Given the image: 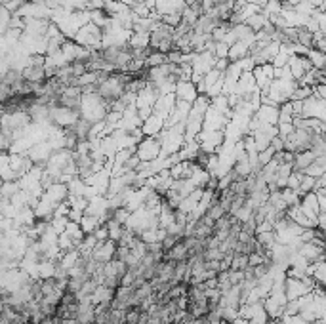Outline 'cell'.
Masks as SVG:
<instances>
[{
	"mask_svg": "<svg viewBox=\"0 0 326 324\" xmlns=\"http://www.w3.org/2000/svg\"><path fill=\"white\" fill-rule=\"evenodd\" d=\"M149 48L161 54H170L174 50V27H168L163 21L149 32Z\"/></svg>",
	"mask_w": 326,
	"mask_h": 324,
	"instance_id": "1",
	"label": "cell"
},
{
	"mask_svg": "<svg viewBox=\"0 0 326 324\" xmlns=\"http://www.w3.org/2000/svg\"><path fill=\"white\" fill-rule=\"evenodd\" d=\"M101 36H103V31L99 29L98 25L86 23V25H82V27L75 32L73 42L78 44V46H82V48H88L90 52H94V50H99V48H101Z\"/></svg>",
	"mask_w": 326,
	"mask_h": 324,
	"instance_id": "2",
	"label": "cell"
},
{
	"mask_svg": "<svg viewBox=\"0 0 326 324\" xmlns=\"http://www.w3.org/2000/svg\"><path fill=\"white\" fill-rule=\"evenodd\" d=\"M252 76L256 80V88L260 92V96H267L269 94V86L275 80L273 76V65L271 63H263V65H254L252 67Z\"/></svg>",
	"mask_w": 326,
	"mask_h": 324,
	"instance_id": "3",
	"label": "cell"
},
{
	"mask_svg": "<svg viewBox=\"0 0 326 324\" xmlns=\"http://www.w3.org/2000/svg\"><path fill=\"white\" fill-rule=\"evenodd\" d=\"M136 157L142 162H151L161 159V141L157 138H143L136 145Z\"/></svg>",
	"mask_w": 326,
	"mask_h": 324,
	"instance_id": "4",
	"label": "cell"
},
{
	"mask_svg": "<svg viewBox=\"0 0 326 324\" xmlns=\"http://www.w3.org/2000/svg\"><path fill=\"white\" fill-rule=\"evenodd\" d=\"M302 117L304 119H326V99H317L315 96L305 97L302 101Z\"/></svg>",
	"mask_w": 326,
	"mask_h": 324,
	"instance_id": "5",
	"label": "cell"
},
{
	"mask_svg": "<svg viewBox=\"0 0 326 324\" xmlns=\"http://www.w3.org/2000/svg\"><path fill=\"white\" fill-rule=\"evenodd\" d=\"M250 136L254 138L256 151L261 153L271 145V140L277 136V126H271V124H260V128L254 130Z\"/></svg>",
	"mask_w": 326,
	"mask_h": 324,
	"instance_id": "6",
	"label": "cell"
},
{
	"mask_svg": "<svg viewBox=\"0 0 326 324\" xmlns=\"http://www.w3.org/2000/svg\"><path fill=\"white\" fill-rule=\"evenodd\" d=\"M227 122H229V119L223 113H219L217 109H214L210 105V107L206 109V113H204L202 130H225Z\"/></svg>",
	"mask_w": 326,
	"mask_h": 324,
	"instance_id": "7",
	"label": "cell"
},
{
	"mask_svg": "<svg viewBox=\"0 0 326 324\" xmlns=\"http://www.w3.org/2000/svg\"><path fill=\"white\" fill-rule=\"evenodd\" d=\"M214 63H216L214 54H210V52H200V54H195V57H193L191 69H193V73H196V75L204 76L208 71L214 69Z\"/></svg>",
	"mask_w": 326,
	"mask_h": 324,
	"instance_id": "8",
	"label": "cell"
},
{
	"mask_svg": "<svg viewBox=\"0 0 326 324\" xmlns=\"http://www.w3.org/2000/svg\"><path fill=\"white\" fill-rule=\"evenodd\" d=\"M300 212L304 214L307 219H311L315 223L317 216L321 214V208H319V202H317L315 193H307L300 198Z\"/></svg>",
	"mask_w": 326,
	"mask_h": 324,
	"instance_id": "9",
	"label": "cell"
},
{
	"mask_svg": "<svg viewBox=\"0 0 326 324\" xmlns=\"http://www.w3.org/2000/svg\"><path fill=\"white\" fill-rule=\"evenodd\" d=\"M309 288L304 284V281H298V279H284V296L288 302L292 300H300L302 296H307Z\"/></svg>",
	"mask_w": 326,
	"mask_h": 324,
	"instance_id": "10",
	"label": "cell"
},
{
	"mask_svg": "<svg viewBox=\"0 0 326 324\" xmlns=\"http://www.w3.org/2000/svg\"><path fill=\"white\" fill-rule=\"evenodd\" d=\"M174 96H175V101L193 103V101L196 99V96H198V92H196L195 84H193L191 80H187V82H175Z\"/></svg>",
	"mask_w": 326,
	"mask_h": 324,
	"instance_id": "11",
	"label": "cell"
},
{
	"mask_svg": "<svg viewBox=\"0 0 326 324\" xmlns=\"http://www.w3.org/2000/svg\"><path fill=\"white\" fill-rule=\"evenodd\" d=\"M115 250H117V242H113V240L101 242V244L98 242L90 256L96 259L98 263H107V261H111V259L115 258Z\"/></svg>",
	"mask_w": 326,
	"mask_h": 324,
	"instance_id": "12",
	"label": "cell"
},
{
	"mask_svg": "<svg viewBox=\"0 0 326 324\" xmlns=\"http://www.w3.org/2000/svg\"><path fill=\"white\" fill-rule=\"evenodd\" d=\"M163 128H164V119L163 117H159V115H155V113H151V115L142 122V126H140L143 138H155Z\"/></svg>",
	"mask_w": 326,
	"mask_h": 324,
	"instance_id": "13",
	"label": "cell"
},
{
	"mask_svg": "<svg viewBox=\"0 0 326 324\" xmlns=\"http://www.w3.org/2000/svg\"><path fill=\"white\" fill-rule=\"evenodd\" d=\"M298 254L307 261V263H315V261H325V248L317 246L313 242H305L298 248Z\"/></svg>",
	"mask_w": 326,
	"mask_h": 324,
	"instance_id": "14",
	"label": "cell"
},
{
	"mask_svg": "<svg viewBox=\"0 0 326 324\" xmlns=\"http://www.w3.org/2000/svg\"><path fill=\"white\" fill-rule=\"evenodd\" d=\"M174 103H175L174 94H164V96H159V99L155 101L153 113H155V115H159V117H163V119H166V117L170 115L172 107H174Z\"/></svg>",
	"mask_w": 326,
	"mask_h": 324,
	"instance_id": "15",
	"label": "cell"
},
{
	"mask_svg": "<svg viewBox=\"0 0 326 324\" xmlns=\"http://www.w3.org/2000/svg\"><path fill=\"white\" fill-rule=\"evenodd\" d=\"M254 117L260 120L261 124H271V126H277V120H279V107L260 105L258 111L254 113Z\"/></svg>",
	"mask_w": 326,
	"mask_h": 324,
	"instance_id": "16",
	"label": "cell"
},
{
	"mask_svg": "<svg viewBox=\"0 0 326 324\" xmlns=\"http://www.w3.org/2000/svg\"><path fill=\"white\" fill-rule=\"evenodd\" d=\"M252 40H239V42L231 44L229 46V52H227V59L229 63H233V61H239L242 57H246L248 55V48H250Z\"/></svg>",
	"mask_w": 326,
	"mask_h": 324,
	"instance_id": "17",
	"label": "cell"
},
{
	"mask_svg": "<svg viewBox=\"0 0 326 324\" xmlns=\"http://www.w3.org/2000/svg\"><path fill=\"white\" fill-rule=\"evenodd\" d=\"M21 78H23V80H27V82H33V84L44 82V80H46L44 67H36V65H25V67L21 69Z\"/></svg>",
	"mask_w": 326,
	"mask_h": 324,
	"instance_id": "18",
	"label": "cell"
},
{
	"mask_svg": "<svg viewBox=\"0 0 326 324\" xmlns=\"http://www.w3.org/2000/svg\"><path fill=\"white\" fill-rule=\"evenodd\" d=\"M164 258L170 259V261H174V263L187 261V258H189V252H187V246H185L183 240H179L175 246H172L168 252H164Z\"/></svg>",
	"mask_w": 326,
	"mask_h": 324,
	"instance_id": "19",
	"label": "cell"
},
{
	"mask_svg": "<svg viewBox=\"0 0 326 324\" xmlns=\"http://www.w3.org/2000/svg\"><path fill=\"white\" fill-rule=\"evenodd\" d=\"M315 161V155L311 151H304V153H296L294 155V161H292V170L294 172H302L311 164V162Z\"/></svg>",
	"mask_w": 326,
	"mask_h": 324,
	"instance_id": "20",
	"label": "cell"
},
{
	"mask_svg": "<svg viewBox=\"0 0 326 324\" xmlns=\"http://www.w3.org/2000/svg\"><path fill=\"white\" fill-rule=\"evenodd\" d=\"M304 173L305 175H311V177L326 175V157H315V161L305 168Z\"/></svg>",
	"mask_w": 326,
	"mask_h": 324,
	"instance_id": "21",
	"label": "cell"
},
{
	"mask_svg": "<svg viewBox=\"0 0 326 324\" xmlns=\"http://www.w3.org/2000/svg\"><path fill=\"white\" fill-rule=\"evenodd\" d=\"M101 223H103V221H101L99 217L86 216V214H82L80 221H78V225H80V229L84 231V235H92V233H94V231H96V229H98Z\"/></svg>",
	"mask_w": 326,
	"mask_h": 324,
	"instance_id": "22",
	"label": "cell"
},
{
	"mask_svg": "<svg viewBox=\"0 0 326 324\" xmlns=\"http://www.w3.org/2000/svg\"><path fill=\"white\" fill-rule=\"evenodd\" d=\"M128 46L134 50H143L149 46V32H130Z\"/></svg>",
	"mask_w": 326,
	"mask_h": 324,
	"instance_id": "23",
	"label": "cell"
},
{
	"mask_svg": "<svg viewBox=\"0 0 326 324\" xmlns=\"http://www.w3.org/2000/svg\"><path fill=\"white\" fill-rule=\"evenodd\" d=\"M294 120V111H292V103L290 101H284L279 105V120L277 124H292Z\"/></svg>",
	"mask_w": 326,
	"mask_h": 324,
	"instance_id": "24",
	"label": "cell"
},
{
	"mask_svg": "<svg viewBox=\"0 0 326 324\" xmlns=\"http://www.w3.org/2000/svg\"><path fill=\"white\" fill-rule=\"evenodd\" d=\"M267 21H269V19H267V15H265L263 11H258V13L250 15V17L244 21V25H248L252 32H258V31H261V27H263Z\"/></svg>",
	"mask_w": 326,
	"mask_h": 324,
	"instance_id": "25",
	"label": "cell"
},
{
	"mask_svg": "<svg viewBox=\"0 0 326 324\" xmlns=\"http://www.w3.org/2000/svg\"><path fill=\"white\" fill-rule=\"evenodd\" d=\"M305 57L309 59V63H311L313 69H323V71H325V54H323V52H317L313 48H309L307 54H305Z\"/></svg>",
	"mask_w": 326,
	"mask_h": 324,
	"instance_id": "26",
	"label": "cell"
},
{
	"mask_svg": "<svg viewBox=\"0 0 326 324\" xmlns=\"http://www.w3.org/2000/svg\"><path fill=\"white\" fill-rule=\"evenodd\" d=\"M315 179L317 177H311V175H305L304 173V177H302V181H300V187H298V191H296L300 198L307 193H313V189H315Z\"/></svg>",
	"mask_w": 326,
	"mask_h": 324,
	"instance_id": "27",
	"label": "cell"
},
{
	"mask_svg": "<svg viewBox=\"0 0 326 324\" xmlns=\"http://www.w3.org/2000/svg\"><path fill=\"white\" fill-rule=\"evenodd\" d=\"M296 44H300V46H304V48H313V34L307 31L305 27H298Z\"/></svg>",
	"mask_w": 326,
	"mask_h": 324,
	"instance_id": "28",
	"label": "cell"
},
{
	"mask_svg": "<svg viewBox=\"0 0 326 324\" xmlns=\"http://www.w3.org/2000/svg\"><path fill=\"white\" fill-rule=\"evenodd\" d=\"M281 198H283V202L286 206L300 204V196H298V193H296V191H292V189H288V187L281 189Z\"/></svg>",
	"mask_w": 326,
	"mask_h": 324,
	"instance_id": "29",
	"label": "cell"
},
{
	"mask_svg": "<svg viewBox=\"0 0 326 324\" xmlns=\"http://www.w3.org/2000/svg\"><path fill=\"white\" fill-rule=\"evenodd\" d=\"M248 267V256L244 254H235L233 252V259H231V267L229 269H235V271H242Z\"/></svg>",
	"mask_w": 326,
	"mask_h": 324,
	"instance_id": "30",
	"label": "cell"
},
{
	"mask_svg": "<svg viewBox=\"0 0 326 324\" xmlns=\"http://www.w3.org/2000/svg\"><path fill=\"white\" fill-rule=\"evenodd\" d=\"M166 63V54H161V52H151V55H147L145 59V67L151 69V67H159V65Z\"/></svg>",
	"mask_w": 326,
	"mask_h": 324,
	"instance_id": "31",
	"label": "cell"
},
{
	"mask_svg": "<svg viewBox=\"0 0 326 324\" xmlns=\"http://www.w3.org/2000/svg\"><path fill=\"white\" fill-rule=\"evenodd\" d=\"M313 50H317V52H323V54L326 52V36H325V32H323V31L313 32Z\"/></svg>",
	"mask_w": 326,
	"mask_h": 324,
	"instance_id": "32",
	"label": "cell"
},
{
	"mask_svg": "<svg viewBox=\"0 0 326 324\" xmlns=\"http://www.w3.org/2000/svg\"><path fill=\"white\" fill-rule=\"evenodd\" d=\"M179 240H183L181 235H166V237L161 240V246H163L164 252H168V250L172 248V246H175Z\"/></svg>",
	"mask_w": 326,
	"mask_h": 324,
	"instance_id": "33",
	"label": "cell"
},
{
	"mask_svg": "<svg viewBox=\"0 0 326 324\" xmlns=\"http://www.w3.org/2000/svg\"><path fill=\"white\" fill-rule=\"evenodd\" d=\"M302 177H304V173L302 172H294L288 175V181H286V187L288 189H292V191H298V187H300V181H302Z\"/></svg>",
	"mask_w": 326,
	"mask_h": 324,
	"instance_id": "34",
	"label": "cell"
},
{
	"mask_svg": "<svg viewBox=\"0 0 326 324\" xmlns=\"http://www.w3.org/2000/svg\"><path fill=\"white\" fill-rule=\"evenodd\" d=\"M256 227H258L256 219L250 217V219H246V221H242V223H240V231H242V233H246V235H250V237H254V235H256Z\"/></svg>",
	"mask_w": 326,
	"mask_h": 324,
	"instance_id": "35",
	"label": "cell"
},
{
	"mask_svg": "<svg viewBox=\"0 0 326 324\" xmlns=\"http://www.w3.org/2000/svg\"><path fill=\"white\" fill-rule=\"evenodd\" d=\"M92 235H94V238L98 240L99 244H101V242H107V240H109V233H107V227H105V223H101V225H99L98 229L92 233Z\"/></svg>",
	"mask_w": 326,
	"mask_h": 324,
	"instance_id": "36",
	"label": "cell"
},
{
	"mask_svg": "<svg viewBox=\"0 0 326 324\" xmlns=\"http://www.w3.org/2000/svg\"><path fill=\"white\" fill-rule=\"evenodd\" d=\"M292 132H294L292 124H277V136H279L281 140H286Z\"/></svg>",
	"mask_w": 326,
	"mask_h": 324,
	"instance_id": "37",
	"label": "cell"
},
{
	"mask_svg": "<svg viewBox=\"0 0 326 324\" xmlns=\"http://www.w3.org/2000/svg\"><path fill=\"white\" fill-rule=\"evenodd\" d=\"M273 155H275V151H273L271 147H267L265 151L258 153V162H260L261 166H265V164H267V162H269V161L273 159Z\"/></svg>",
	"mask_w": 326,
	"mask_h": 324,
	"instance_id": "38",
	"label": "cell"
},
{
	"mask_svg": "<svg viewBox=\"0 0 326 324\" xmlns=\"http://www.w3.org/2000/svg\"><path fill=\"white\" fill-rule=\"evenodd\" d=\"M229 46L223 42H216V48H214V57H227Z\"/></svg>",
	"mask_w": 326,
	"mask_h": 324,
	"instance_id": "39",
	"label": "cell"
},
{
	"mask_svg": "<svg viewBox=\"0 0 326 324\" xmlns=\"http://www.w3.org/2000/svg\"><path fill=\"white\" fill-rule=\"evenodd\" d=\"M200 284H202V288H204V290H214V288H217V279H216V277H210V279L202 281Z\"/></svg>",
	"mask_w": 326,
	"mask_h": 324,
	"instance_id": "40",
	"label": "cell"
},
{
	"mask_svg": "<svg viewBox=\"0 0 326 324\" xmlns=\"http://www.w3.org/2000/svg\"><path fill=\"white\" fill-rule=\"evenodd\" d=\"M31 4H34V6H46V2L48 0H29Z\"/></svg>",
	"mask_w": 326,
	"mask_h": 324,
	"instance_id": "41",
	"label": "cell"
}]
</instances>
